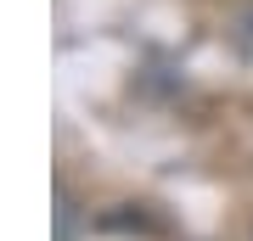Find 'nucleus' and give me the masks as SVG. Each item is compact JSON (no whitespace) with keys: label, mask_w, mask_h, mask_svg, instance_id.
<instances>
[]
</instances>
